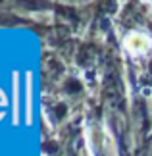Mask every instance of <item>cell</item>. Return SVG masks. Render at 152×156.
Listing matches in <instances>:
<instances>
[{
  "label": "cell",
  "mask_w": 152,
  "mask_h": 156,
  "mask_svg": "<svg viewBox=\"0 0 152 156\" xmlns=\"http://www.w3.org/2000/svg\"><path fill=\"white\" fill-rule=\"evenodd\" d=\"M150 39L147 37V35H139V33H133L127 37L125 41V46H127V50L133 52V54H141V52H147L150 48Z\"/></svg>",
  "instance_id": "obj_1"
}]
</instances>
